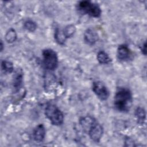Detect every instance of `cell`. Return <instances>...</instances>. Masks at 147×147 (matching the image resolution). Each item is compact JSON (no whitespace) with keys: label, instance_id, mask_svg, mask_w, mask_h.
Returning a JSON list of instances; mask_svg holds the SVG:
<instances>
[{"label":"cell","instance_id":"obj_15","mask_svg":"<svg viewBox=\"0 0 147 147\" xmlns=\"http://www.w3.org/2000/svg\"><path fill=\"white\" fill-rule=\"evenodd\" d=\"M1 68L5 73L10 74L13 71L14 67L11 62L9 61H3L1 63Z\"/></svg>","mask_w":147,"mask_h":147},{"label":"cell","instance_id":"obj_8","mask_svg":"<svg viewBox=\"0 0 147 147\" xmlns=\"http://www.w3.org/2000/svg\"><path fill=\"white\" fill-rule=\"evenodd\" d=\"M97 33L92 29H88L86 30L84 34V38L86 42L90 45H92L98 40Z\"/></svg>","mask_w":147,"mask_h":147},{"label":"cell","instance_id":"obj_16","mask_svg":"<svg viewBox=\"0 0 147 147\" xmlns=\"http://www.w3.org/2000/svg\"><path fill=\"white\" fill-rule=\"evenodd\" d=\"M5 38L7 42L9 43H11L15 41L17 38V34L15 30L11 28L6 33Z\"/></svg>","mask_w":147,"mask_h":147},{"label":"cell","instance_id":"obj_12","mask_svg":"<svg viewBox=\"0 0 147 147\" xmlns=\"http://www.w3.org/2000/svg\"><path fill=\"white\" fill-rule=\"evenodd\" d=\"M22 83V73L21 71H17L15 73L13 78V87L18 90Z\"/></svg>","mask_w":147,"mask_h":147},{"label":"cell","instance_id":"obj_10","mask_svg":"<svg viewBox=\"0 0 147 147\" xmlns=\"http://www.w3.org/2000/svg\"><path fill=\"white\" fill-rule=\"evenodd\" d=\"M96 120L91 116H86L80 118V124L83 129L87 132L90 127L96 121Z\"/></svg>","mask_w":147,"mask_h":147},{"label":"cell","instance_id":"obj_14","mask_svg":"<svg viewBox=\"0 0 147 147\" xmlns=\"http://www.w3.org/2000/svg\"><path fill=\"white\" fill-rule=\"evenodd\" d=\"M145 111L142 107H138L135 111V116L137 119L138 123L142 124L145 119Z\"/></svg>","mask_w":147,"mask_h":147},{"label":"cell","instance_id":"obj_13","mask_svg":"<svg viewBox=\"0 0 147 147\" xmlns=\"http://www.w3.org/2000/svg\"><path fill=\"white\" fill-rule=\"evenodd\" d=\"M97 59L100 64H106L111 61V59L109 55L104 51H100L98 53Z\"/></svg>","mask_w":147,"mask_h":147},{"label":"cell","instance_id":"obj_2","mask_svg":"<svg viewBox=\"0 0 147 147\" xmlns=\"http://www.w3.org/2000/svg\"><path fill=\"white\" fill-rule=\"evenodd\" d=\"M77 9L81 13L93 17H100L102 13L100 7L97 4L88 1H80L77 5Z\"/></svg>","mask_w":147,"mask_h":147},{"label":"cell","instance_id":"obj_3","mask_svg":"<svg viewBox=\"0 0 147 147\" xmlns=\"http://www.w3.org/2000/svg\"><path fill=\"white\" fill-rule=\"evenodd\" d=\"M45 116L51 123L56 126L61 125L64 121V115L61 110L52 104H49L45 109Z\"/></svg>","mask_w":147,"mask_h":147},{"label":"cell","instance_id":"obj_19","mask_svg":"<svg viewBox=\"0 0 147 147\" xmlns=\"http://www.w3.org/2000/svg\"><path fill=\"white\" fill-rule=\"evenodd\" d=\"M146 42H145L144 43V44L142 45V46L141 47V51L142 52V53L144 55H146Z\"/></svg>","mask_w":147,"mask_h":147},{"label":"cell","instance_id":"obj_6","mask_svg":"<svg viewBox=\"0 0 147 147\" xmlns=\"http://www.w3.org/2000/svg\"><path fill=\"white\" fill-rule=\"evenodd\" d=\"M91 139L94 142H98L100 141L103 133V129L102 126L96 121L87 131Z\"/></svg>","mask_w":147,"mask_h":147},{"label":"cell","instance_id":"obj_1","mask_svg":"<svg viewBox=\"0 0 147 147\" xmlns=\"http://www.w3.org/2000/svg\"><path fill=\"white\" fill-rule=\"evenodd\" d=\"M132 102V95L129 89L119 88L117 90L114 105L117 110L123 113L129 111L131 107Z\"/></svg>","mask_w":147,"mask_h":147},{"label":"cell","instance_id":"obj_18","mask_svg":"<svg viewBox=\"0 0 147 147\" xmlns=\"http://www.w3.org/2000/svg\"><path fill=\"white\" fill-rule=\"evenodd\" d=\"M63 30L66 37L68 38L69 37H72L74 35L75 32V28L74 25H69L67 26Z\"/></svg>","mask_w":147,"mask_h":147},{"label":"cell","instance_id":"obj_4","mask_svg":"<svg viewBox=\"0 0 147 147\" xmlns=\"http://www.w3.org/2000/svg\"><path fill=\"white\" fill-rule=\"evenodd\" d=\"M43 63L45 67L49 70H54L58 65L57 53L52 49H46L42 51Z\"/></svg>","mask_w":147,"mask_h":147},{"label":"cell","instance_id":"obj_9","mask_svg":"<svg viewBox=\"0 0 147 147\" xmlns=\"http://www.w3.org/2000/svg\"><path fill=\"white\" fill-rule=\"evenodd\" d=\"M45 136V129L43 125L40 124L33 130V136L35 141L37 142L42 141Z\"/></svg>","mask_w":147,"mask_h":147},{"label":"cell","instance_id":"obj_5","mask_svg":"<svg viewBox=\"0 0 147 147\" xmlns=\"http://www.w3.org/2000/svg\"><path fill=\"white\" fill-rule=\"evenodd\" d=\"M92 91L102 100H106L109 96V91L106 86L100 81L94 82L92 84Z\"/></svg>","mask_w":147,"mask_h":147},{"label":"cell","instance_id":"obj_7","mask_svg":"<svg viewBox=\"0 0 147 147\" xmlns=\"http://www.w3.org/2000/svg\"><path fill=\"white\" fill-rule=\"evenodd\" d=\"M131 53L130 49L126 45H120L117 49V57L123 61L130 59Z\"/></svg>","mask_w":147,"mask_h":147},{"label":"cell","instance_id":"obj_20","mask_svg":"<svg viewBox=\"0 0 147 147\" xmlns=\"http://www.w3.org/2000/svg\"><path fill=\"white\" fill-rule=\"evenodd\" d=\"M2 50H3V43L1 41V51H2Z\"/></svg>","mask_w":147,"mask_h":147},{"label":"cell","instance_id":"obj_17","mask_svg":"<svg viewBox=\"0 0 147 147\" xmlns=\"http://www.w3.org/2000/svg\"><path fill=\"white\" fill-rule=\"evenodd\" d=\"M24 28L26 30H28L30 32H34L36 29V28H37V25H36V22L31 20H26L24 22Z\"/></svg>","mask_w":147,"mask_h":147},{"label":"cell","instance_id":"obj_11","mask_svg":"<svg viewBox=\"0 0 147 147\" xmlns=\"http://www.w3.org/2000/svg\"><path fill=\"white\" fill-rule=\"evenodd\" d=\"M67 38L64 34L63 30H61L59 28L56 29L55 32V39L58 44L61 45L64 44Z\"/></svg>","mask_w":147,"mask_h":147}]
</instances>
